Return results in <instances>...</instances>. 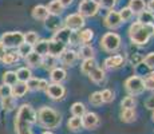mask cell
<instances>
[{"label": "cell", "mask_w": 154, "mask_h": 134, "mask_svg": "<svg viewBox=\"0 0 154 134\" xmlns=\"http://www.w3.org/2000/svg\"><path fill=\"white\" fill-rule=\"evenodd\" d=\"M34 123H36V111L32 106L24 103L19 107L15 117V132L16 134H34L31 130Z\"/></svg>", "instance_id": "6da1fadb"}, {"label": "cell", "mask_w": 154, "mask_h": 134, "mask_svg": "<svg viewBox=\"0 0 154 134\" xmlns=\"http://www.w3.org/2000/svg\"><path fill=\"white\" fill-rule=\"evenodd\" d=\"M129 38L135 46H145L149 43V39L154 35V27L150 24H142L140 22L131 23L129 27Z\"/></svg>", "instance_id": "7a4b0ae2"}, {"label": "cell", "mask_w": 154, "mask_h": 134, "mask_svg": "<svg viewBox=\"0 0 154 134\" xmlns=\"http://www.w3.org/2000/svg\"><path fill=\"white\" fill-rule=\"evenodd\" d=\"M36 122L44 129H56L62 123V115L52 107L43 106L36 111Z\"/></svg>", "instance_id": "3957f363"}, {"label": "cell", "mask_w": 154, "mask_h": 134, "mask_svg": "<svg viewBox=\"0 0 154 134\" xmlns=\"http://www.w3.org/2000/svg\"><path fill=\"white\" fill-rule=\"evenodd\" d=\"M121 43H122V39H121V36L117 32H106L100 38L99 46L103 51L112 54V52H117L121 48Z\"/></svg>", "instance_id": "277c9868"}, {"label": "cell", "mask_w": 154, "mask_h": 134, "mask_svg": "<svg viewBox=\"0 0 154 134\" xmlns=\"http://www.w3.org/2000/svg\"><path fill=\"white\" fill-rule=\"evenodd\" d=\"M0 42L5 48H17L20 44L24 43V34L20 31H10L4 32L0 36Z\"/></svg>", "instance_id": "5b68a950"}, {"label": "cell", "mask_w": 154, "mask_h": 134, "mask_svg": "<svg viewBox=\"0 0 154 134\" xmlns=\"http://www.w3.org/2000/svg\"><path fill=\"white\" fill-rule=\"evenodd\" d=\"M125 90L127 91V94L135 97L138 94H142L145 91V83H143V78L138 75H133L129 76L125 80Z\"/></svg>", "instance_id": "8992f818"}, {"label": "cell", "mask_w": 154, "mask_h": 134, "mask_svg": "<svg viewBox=\"0 0 154 134\" xmlns=\"http://www.w3.org/2000/svg\"><path fill=\"white\" fill-rule=\"evenodd\" d=\"M99 12V4L97 0H82L79 3L78 14L83 17H93Z\"/></svg>", "instance_id": "52a82bcc"}, {"label": "cell", "mask_w": 154, "mask_h": 134, "mask_svg": "<svg viewBox=\"0 0 154 134\" xmlns=\"http://www.w3.org/2000/svg\"><path fill=\"white\" fill-rule=\"evenodd\" d=\"M85 23H86L85 17L81 16L79 14H70L66 16L63 24L66 28H69L72 32H75V31H81V28H83Z\"/></svg>", "instance_id": "ba28073f"}, {"label": "cell", "mask_w": 154, "mask_h": 134, "mask_svg": "<svg viewBox=\"0 0 154 134\" xmlns=\"http://www.w3.org/2000/svg\"><path fill=\"white\" fill-rule=\"evenodd\" d=\"M103 24H105L106 28L111 30V31L119 28V27L122 26V20H121L118 11H114V10L109 11L107 15L105 16V19H103Z\"/></svg>", "instance_id": "9c48e42d"}, {"label": "cell", "mask_w": 154, "mask_h": 134, "mask_svg": "<svg viewBox=\"0 0 154 134\" xmlns=\"http://www.w3.org/2000/svg\"><path fill=\"white\" fill-rule=\"evenodd\" d=\"M46 94L48 95L51 99L60 101V99H63L64 95H66V89H64V86H62V83H48Z\"/></svg>", "instance_id": "30bf717a"}, {"label": "cell", "mask_w": 154, "mask_h": 134, "mask_svg": "<svg viewBox=\"0 0 154 134\" xmlns=\"http://www.w3.org/2000/svg\"><path fill=\"white\" fill-rule=\"evenodd\" d=\"M100 120L98 117V114L93 111H86V114L82 117V127L87 130H94L99 126Z\"/></svg>", "instance_id": "8fae6325"}, {"label": "cell", "mask_w": 154, "mask_h": 134, "mask_svg": "<svg viewBox=\"0 0 154 134\" xmlns=\"http://www.w3.org/2000/svg\"><path fill=\"white\" fill-rule=\"evenodd\" d=\"M78 59V52L72 48H66L63 52L60 54V56L58 58V61L63 64L64 67H71L74 66V63Z\"/></svg>", "instance_id": "7c38bea8"}, {"label": "cell", "mask_w": 154, "mask_h": 134, "mask_svg": "<svg viewBox=\"0 0 154 134\" xmlns=\"http://www.w3.org/2000/svg\"><path fill=\"white\" fill-rule=\"evenodd\" d=\"M72 34L74 32L71 31V30L66 28V27H60V28L56 30V31L54 32V35H52V40H56V42H59V43L67 46V44L70 43Z\"/></svg>", "instance_id": "4fadbf2b"}, {"label": "cell", "mask_w": 154, "mask_h": 134, "mask_svg": "<svg viewBox=\"0 0 154 134\" xmlns=\"http://www.w3.org/2000/svg\"><path fill=\"white\" fill-rule=\"evenodd\" d=\"M125 63V58L122 55H111L109 58L105 59L103 64H105V68L107 70H115V68H119L123 66Z\"/></svg>", "instance_id": "5bb4252c"}, {"label": "cell", "mask_w": 154, "mask_h": 134, "mask_svg": "<svg viewBox=\"0 0 154 134\" xmlns=\"http://www.w3.org/2000/svg\"><path fill=\"white\" fill-rule=\"evenodd\" d=\"M27 91H28L27 83H24V82H19V80H17L14 86H11V95H12L14 98H16V99L24 97V95L27 94Z\"/></svg>", "instance_id": "9a60e30c"}, {"label": "cell", "mask_w": 154, "mask_h": 134, "mask_svg": "<svg viewBox=\"0 0 154 134\" xmlns=\"http://www.w3.org/2000/svg\"><path fill=\"white\" fill-rule=\"evenodd\" d=\"M67 47L64 46V44L59 43V42L56 40H48V55L51 56H55V58H59L60 56V54L66 50Z\"/></svg>", "instance_id": "2e32d148"}, {"label": "cell", "mask_w": 154, "mask_h": 134, "mask_svg": "<svg viewBox=\"0 0 154 134\" xmlns=\"http://www.w3.org/2000/svg\"><path fill=\"white\" fill-rule=\"evenodd\" d=\"M76 52H78V58L83 59V61L95 58V50L91 44H83V46L79 47V50Z\"/></svg>", "instance_id": "e0dca14e"}, {"label": "cell", "mask_w": 154, "mask_h": 134, "mask_svg": "<svg viewBox=\"0 0 154 134\" xmlns=\"http://www.w3.org/2000/svg\"><path fill=\"white\" fill-rule=\"evenodd\" d=\"M50 78H51L52 83H62L67 78V71L63 67H55L54 70L50 71Z\"/></svg>", "instance_id": "ac0fdd59"}, {"label": "cell", "mask_w": 154, "mask_h": 134, "mask_svg": "<svg viewBox=\"0 0 154 134\" xmlns=\"http://www.w3.org/2000/svg\"><path fill=\"white\" fill-rule=\"evenodd\" d=\"M31 15H32V17H34L35 20H42V22H44V20L48 17V11H47L46 5L38 4V5H35V7L32 8Z\"/></svg>", "instance_id": "d6986e66"}, {"label": "cell", "mask_w": 154, "mask_h": 134, "mask_svg": "<svg viewBox=\"0 0 154 134\" xmlns=\"http://www.w3.org/2000/svg\"><path fill=\"white\" fill-rule=\"evenodd\" d=\"M32 51L36 52L38 55L43 56L48 55V40L47 39H39L36 43L32 46Z\"/></svg>", "instance_id": "ffe728a7"}, {"label": "cell", "mask_w": 154, "mask_h": 134, "mask_svg": "<svg viewBox=\"0 0 154 134\" xmlns=\"http://www.w3.org/2000/svg\"><path fill=\"white\" fill-rule=\"evenodd\" d=\"M58 58H55V56H51V55H46L42 58V63H40V66H42L44 70H54L55 67H58Z\"/></svg>", "instance_id": "44dd1931"}, {"label": "cell", "mask_w": 154, "mask_h": 134, "mask_svg": "<svg viewBox=\"0 0 154 134\" xmlns=\"http://www.w3.org/2000/svg\"><path fill=\"white\" fill-rule=\"evenodd\" d=\"M127 7L130 8V11H131L133 14L138 15V14H141L142 11L146 10V2H145V0H130Z\"/></svg>", "instance_id": "7402d4cb"}, {"label": "cell", "mask_w": 154, "mask_h": 134, "mask_svg": "<svg viewBox=\"0 0 154 134\" xmlns=\"http://www.w3.org/2000/svg\"><path fill=\"white\" fill-rule=\"evenodd\" d=\"M0 105H2V109L4 111H12L16 107V98H14L12 95L0 98Z\"/></svg>", "instance_id": "603a6c76"}, {"label": "cell", "mask_w": 154, "mask_h": 134, "mask_svg": "<svg viewBox=\"0 0 154 134\" xmlns=\"http://www.w3.org/2000/svg\"><path fill=\"white\" fill-rule=\"evenodd\" d=\"M44 26L47 30H51V31H56V30L60 28V19L59 16H54V15H48L46 20H44Z\"/></svg>", "instance_id": "cb8c5ba5"}, {"label": "cell", "mask_w": 154, "mask_h": 134, "mask_svg": "<svg viewBox=\"0 0 154 134\" xmlns=\"http://www.w3.org/2000/svg\"><path fill=\"white\" fill-rule=\"evenodd\" d=\"M15 73H16V76H17L19 82L27 83L28 80L32 78V73H31V68L29 67H20V68H17Z\"/></svg>", "instance_id": "d4e9b609"}, {"label": "cell", "mask_w": 154, "mask_h": 134, "mask_svg": "<svg viewBox=\"0 0 154 134\" xmlns=\"http://www.w3.org/2000/svg\"><path fill=\"white\" fill-rule=\"evenodd\" d=\"M105 70L100 67H95L90 74H88V78H90L91 82L94 83H102L105 80Z\"/></svg>", "instance_id": "484cf974"}, {"label": "cell", "mask_w": 154, "mask_h": 134, "mask_svg": "<svg viewBox=\"0 0 154 134\" xmlns=\"http://www.w3.org/2000/svg\"><path fill=\"white\" fill-rule=\"evenodd\" d=\"M78 39H79V43L82 42L83 44H88L94 39V31L91 28L81 30V31L78 32Z\"/></svg>", "instance_id": "4316f807"}, {"label": "cell", "mask_w": 154, "mask_h": 134, "mask_svg": "<svg viewBox=\"0 0 154 134\" xmlns=\"http://www.w3.org/2000/svg\"><path fill=\"white\" fill-rule=\"evenodd\" d=\"M64 8L60 5V3L58 0H51L47 5V11H48V15H54V16H60L62 12H63Z\"/></svg>", "instance_id": "83f0119b"}, {"label": "cell", "mask_w": 154, "mask_h": 134, "mask_svg": "<svg viewBox=\"0 0 154 134\" xmlns=\"http://www.w3.org/2000/svg\"><path fill=\"white\" fill-rule=\"evenodd\" d=\"M95 67H98L95 58L86 59V61H83V62H82V64H81V73L85 74V75H88V74H90Z\"/></svg>", "instance_id": "f1b7e54d"}, {"label": "cell", "mask_w": 154, "mask_h": 134, "mask_svg": "<svg viewBox=\"0 0 154 134\" xmlns=\"http://www.w3.org/2000/svg\"><path fill=\"white\" fill-rule=\"evenodd\" d=\"M24 59H26V63H27L28 67H39L40 63H42V56L38 55V54L34 51L31 54H28Z\"/></svg>", "instance_id": "f546056e"}, {"label": "cell", "mask_w": 154, "mask_h": 134, "mask_svg": "<svg viewBox=\"0 0 154 134\" xmlns=\"http://www.w3.org/2000/svg\"><path fill=\"white\" fill-rule=\"evenodd\" d=\"M135 117H137L135 109H122V111H121V120L123 122H126V123L134 122Z\"/></svg>", "instance_id": "4dcf8cb0"}, {"label": "cell", "mask_w": 154, "mask_h": 134, "mask_svg": "<svg viewBox=\"0 0 154 134\" xmlns=\"http://www.w3.org/2000/svg\"><path fill=\"white\" fill-rule=\"evenodd\" d=\"M19 59H20V56L17 55L16 51H10L4 55V58L2 59V62L5 64V66H12V64L19 62Z\"/></svg>", "instance_id": "1f68e13d"}, {"label": "cell", "mask_w": 154, "mask_h": 134, "mask_svg": "<svg viewBox=\"0 0 154 134\" xmlns=\"http://www.w3.org/2000/svg\"><path fill=\"white\" fill-rule=\"evenodd\" d=\"M71 114L72 117H79L82 118L86 114V106L82 102H75L71 106Z\"/></svg>", "instance_id": "d6a6232c"}, {"label": "cell", "mask_w": 154, "mask_h": 134, "mask_svg": "<svg viewBox=\"0 0 154 134\" xmlns=\"http://www.w3.org/2000/svg\"><path fill=\"white\" fill-rule=\"evenodd\" d=\"M16 82H17V76L15 71H5L3 74V85L14 86Z\"/></svg>", "instance_id": "836d02e7"}, {"label": "cell", "mask_w": 154, "mask_h": 134, "mask_svg": "<svg viewBox=\"0 0 154 134\" xmlns=\"http://www.w3.org/2000/svg\"><path fill=\"white\" fill-rule=\"evenodd\" d=\"M67 126L71 132H78L82 129V118L79 117H71L69 122H67Z\"/></svg>", "instance_id": "e575fe53"}, {"label": "cell", "mask_w": 154, "mask_h": 134, "mask_svg": "<svg viewBox=\"0 0 154 134\" xmlns=\"http://www.w3.org/2000/svg\"><path fill=\"white\" fill-rule=\"evenodd\" d=\"M121 106H122V109H134L137 106V101H135L134 97L127 95V97H125L121 101Z\"/></svg>", "instance_id": "d590c367"}, {"label": "cell", "mask_w": 154, "mask_h": 134, "mask_svg": "<svg viewBox=\"0 0 154 134\" xmlns=\"http://www.w3.org/2000/svg\"><path fill=\"white\" fill-rule=\"evenodd\" d=\"M16 52L20 58H26L28 54L32 52V46L31 44H27V43H23L16 48Z\"/></svg>", "instance_id": "8d00e7d4"}, {"label": "cell", "mask_w": 154, "mask_h": 134, "mask_svg": "<svg viewBox=\"0 0 154 134\" xmlns=\"http://www.w3.org/2000/svg\"><path fill=\"white\" fill-rule=\"evenodd\" d=\"M153 16H154L153 14H150L149 11L145 10V11H142L141 14H138V20L137 22L142 23V24H150L152 20H153Z\"/></svg>", "instance_id": "74e56055"}, {"label": "cell", "mask_w": 154, "mask_h": 134, "mask_svg": "<svg viewBox=\"0 0 154 134\" xmlns=\"http://www.w3.org/2000/svg\"><path fill=\"white\" fill-rule=\"evenodd\" d=\"M118 14H119V17H121V20H122V23H125V22H129V20H131L133 19V16H134V14L130 11V8L129 7H123V8H121L119 11H118Z\"/></svg>", "instance_id": "f35d334b"}, {"label": "cell", "mask_w": 154, "mask_h": 134, "mask_svg": "<svg viewBox=\"0 0 154 134\" xmlns=\"http://www.w3.org/2000/svg\"><path fill=\"white\" fill-rule=\"evenodd\" d=\"M88 102L91 103L93 106L98 107V106H102L103 105V101H102V95H100V91H95L88 97Z\"/></svg>", "instance_id": "ab89813d"}, {"label": "cell", "mask_w": 154, "mask_h": 134, "mask_svg": "<svg viewBox=\"0 0 154 134\" xmlns=\"http://www.w3.org/2000/svg\"><path fill=\"white\" fill-rule=\"evenodd\" d=\"M38 40H39V35H38L35 31H28L24 34V43L34 46Z\"/></svg>", "instance_id": "60d3db41"}, {"label": "cell", "mask_w": 154, "mask_h": 134, "mask_svg": "<svg viewBox=\"0 0 154 134\" xmlns=\"http://www.w3.org/2000/svg\"><path fill=\"white\" fill-rule=\"evenodd\" d=\"M100 95H102V101L103 103H111L114 101V91L110 90V89H105V90L100 91Z\"/></svg>", "instance_id": "b9f144b4"}, {"label": "cell", "mask_w": 154, "mask_h": 134, "mask_svg": "<svg viewBox=\"0 0 154 134\" xmlns=\"http://www.w3.org/2000/svg\"><path fill=\"white\" fill-rule=\"evenodd\" d=\"M118 0H99L98 4H99V8H105V10H114V7L117 5Z\"/></svg>", "instance_id": "7bdbcfd3"}, {"label": "cell", "mask_w": 154, "mask_h": 134, "mask_svg": "<svg viewBox=\"0 0 154 134\" xmlns=\"http://www.w3.org/2000/svg\"><path fill=\"white\" fill-rule=\"evenodd\" d=\"M143 64L150 70H154V52H149L143 59H142Z\"/></svg>", "instance_id": "ee69618b"}, {"label": "cell", "mask_w": 154, "mask_h": 134, "mask_svg": "<svg viewBox=\"0 0 154 134\" xmlns=\"http://www.w3.org/2000/svg\"><path fill=\"white\" fill-rule=\"evenodd\" d=\"M38 86H39V79H38V78H34V76H32V78L27 82L28 91H29V90L36 91V90H38Z\"/></svg>", "instance_id": "f6af8a7d"}, {"label": "cell", "mask_w": 154, "mask_h": 134, "mask_svg": "<svg viewBox=\"0 0 154 134\" xmlns=\"http://www.w3.org/2000/svg\"><path fill=\"white\" fill-rule=\"evenodd\" d=\"M10 95H11V86L0 85V98L10 97Z\"/></svg>", "instance_id": "bcb514c9"}, {"label": "cell", "mask_w": 154, "mask_h": 134, "mask_svg": "<svg viewBox=\"0 0 154 134\" xmlns=\"http://www.w3.org/2000/svg\"><path fill=\"white\" fill-rule=\"evenodd\" d=\"M143 83H145V90L154 91V79L149 78V76H146V78L143 79Z\"/></svg>", "instance_id": "7dc6e473"}, {"label": "cell", "mask_w": 154, "mask_h": 134, "mask_svg": "<svg viewBox=\"0 0 154 134\" xmlns=\"http://www.w3.org/2000/svg\"><path fill=\"white\" fill-rule=\"evenodd\" d=\"M145 107L149 109V110H152V111L154 110V94H152L146 101H145Z\"/></svg>", "instance_id": "c3c4849f"}, {"label": "cell", "mask_w": 154, "mask_h": 134, "mask_svg": "<svg viewBox=\"0 0 154 134\" xmlns=\"http://www.w3.org/2000/svg\"><path fill=\"white\" fill-rule=\"evenodd\" d=\"M48 87V82L47 79H39V86H38V91H46Z\"/></svg>", "instance_id": "681fc988"}, {"label": "cell", "mask_w": 154, "mask_h": 134, "mask_svg": "<svg viewBox=\"0 0 154 134\" xmlns=\"http://www.w3.org/2000/svg\"><path fill=\"white\" fill-rule=\"evenodd\" d=\"M146 11H149L150 14L154 15V0H149L146 3Z\"/></svg>", "instance_id": "f907efd6"}, {"label": "cell", "mask_w": 154, "mask_h": 134, "mask_svg": "<svg viewBox=\"0 0 154 134\" xmlns=\"http://www.w3.org/2000/svg\"><path fill=\"white\" fill-rule=\"evenodd\" d=\"M59 3H60V5L63 8H67V7H70L71 4L74 3V0H58Z\"/></svg>", "instance_id": "816d5d0a"}, {"label": "cell", "mask_w": 154, "mask_h": 134, "mask_svg": "<svg viewBox=\"0 0 154 134\" xmlns=\"http://www.w3.org/2000/svg\"><path fill=\"white\" fill-rule=\"evenodd\" d=\"M5 54H7V48H5V47L3 46V43L0 42V62H2V59L4 58Z\"/></svg>", "instance_id": "f5cc1de1"}, {"label": "cell", "mask_w": 154, "mask_h": 134, "mask_svg": "<svg viewBox=\"0 0 154 134\" xmlns=\"http://www.w3.org/2000/svg\"><path fill=\"white\" fill-rule=\"evenodd\" d=\"M147 76H149V78H152V79H154V70H153L152 73H150V74H149V75H147Z\"/></svg>", "instance_id": "db71d44e"}, {"label": "cell", "mask_w": 154, "mask_h": 134, "mask_svg": "<svg viewBox=\"0 0 154 134\" xmlns=\"http://www.w3.org/2000/svg\"><path fill=\"white\" fill-rule=\"evenodd\" d=\"M42 134H54V133H52V132H50V130H46V132H43Z\"/></svg>", "instance_id": "11a10c76"}, {"label": "cell", "mask_w": 154, "mask_h": 134, "mask_svg": "<svg viewBox=\"0 0 154 134\" xmlns=\"http://www.w3.org/2000/svg\"><path fill=\"white\" fill-rule=\"evenodd\" d=\"M152 120L154 121V110H153V111H152Z\"/></svg>", "instance_id": "9f6ffc18"}]
</instances>
